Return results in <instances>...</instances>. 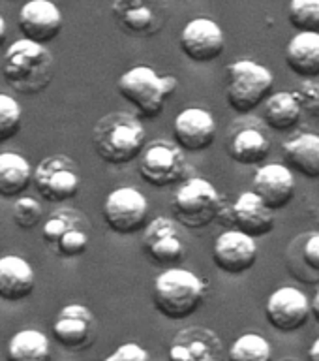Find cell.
<instances>
[{"mask_svg": "<svg viewBox=\"0 0 319 361\" xmlns=\"http://www.w3.org/2000/svg\"><path fill=\"white\" fill-rule=\"evenodd\" d=\"M179 81L173 75H160L151 66H134L118 78L117 90L132 104L139 118H156L163 104L175 94Z\"/></svg>", "mask_w": 319, "mask_h": 361, "instance_id": "4", "label": "cell"}, {"mask_svg": "<svg viewBox=\"0 0 319 361\" xmlns=\"http://www.w3.org/2000/svg\"><path fill=\"white\" fill-rule=\"evenodd\" d=\"M55 61L49 49L32 39L21 38L6 49L2 75L11 89L21 94H39L53 81Z\"/></svg>", "mask_w": 319, "mask_h": 361, "instance_id": "2", "label": "cell"}, {"mask_svg": "<svg viewBox=\"0 0 319 361\" xmlns=\"http://www.w3.org/2000/svg\"><path fill=\"white\" fill-rule=\"evenodd\" d=\"M225 47L224 30L208 17H196L180 32V51L196 64L216 61Z\"/></svg>", "mask_w": 319, "mask_h": 361, "instance_id": "14", "label": "cell"}, {"mask_svg": "<svg viewBox=\"0 0 319 361\" xmlns=\"http://www.w3.org/2000/svg\"><path fill=\"white\" fill-rule=\"evenodd\" d=\"M96 335V318L89 307L70 303L62 307L53 322V337L70 352L89 348Z\"/></svg>", "mask_w": 319, "mask_h": 361, "instance_id": "16", "label": "cell"}, {"mask_svg": "<svg viewBox=\"0 0 319 361\" xmlns=\"http://www.w3.org/2000/svg\"><path fill=\"white\" fill-rule=\"evenodd\" d=\"M111 13L118 27L135 38L160 34L169 17L165 0H113Z\"/></svg>", "mask_w": 319, "mask_h": 361, "instance_id": "11", "label": "cell"}, {"mask_svg": "<svg viewBox=\"0 0 319 361\" xmlns=\"http://www.w3.org/2000/svg\"><path fill=\"white\" fill-rule=\"evenodd\" d=\"M179 222L168 216H156L149 222L143 233V252L152 264L171 267L186 256L184 239Z\"/></svg>", "mask_w": 319, "mask_h": 361, "instance_id": "13", "label": "cell"}, {"mask_svg": "<svg viewBox=\"0 0 319 361\" xmlns=\"http://www.w3.org/2000/svg\"><path fill=\"white\" fill-rule=\"evenodd\" d=\"M301 256H303L304 265L310 271L319 273V233H312V235L306 237Z\"/></svg>", "mask_w": 319, "mask_h": 361, "instance_id": "35", "label": "cell"}, {"mask_svg": "<svg viewBox=\"0 0 319 361\" xmlns=\"http://www.w3.org/2000/svg\"><path fill=\"white\" fill-rule=\"evenodd\" d=\"M23 109L15 98L0 92V143L15 137L21 128Z\"/></svg>", "mask_w": 319, "mask_h": 361, "instance_id": "31", "label": "cell"}, {"mask_svg": "<svg viewBox=\"0 0 319 361\" xmlns=\"http://www.w3.org/2000/svg\"><path fill=\"white\" fill-rule=\"evenodd\" d=\"M101 214L109 230L118 235H132L149 226V202L137 188L120 186L107 194Z\"/></svg>", "mask_w": 319, "mask_h": 361, "instance_id": "9", "label": "cell"}, {"mask_svg": "<svg viewBox=\"0 0 319 361\" xmlns=\"http://www.w3.org/2000/svg\"><path fill=\"white\" fill-rule=\"evenodd\" d=\"M188 173L184 151L165 140L152 141L145 147L139 164V177L146 185L163 188L182 180Z\"/></svg>", "mask_w": 319, "mask_h": 361, "instance_id": "10", "label": "cell"}, {"mask_svg": "<svg viewBox=\"0 0 319 361\" xmlns=\"http://www.w3.org/2000/svg\"><path fill=\"white\" fill-rule=\"evenodd\" d=\"M8 361H51L49 338L38 329H23L8 341Z\"/></svg>", "mask_w": 319, "mask_h": 361, "instance_id": "28", "label": "cell"}, {"mask_svg": "<svg viewBox=\"0 0 319 361\" xmlns=\"http://www.w3.org/2000/svg\"><path fill=\"white\" fill-rule=\"evenodd\" d=\"M175 143L184 152H203L216 141V121L203 107H186L173 121Z\"/></svg>", "mask_w": 319, "mask_h": 361, "instance_id": "19", "label": "cell"}, {"mask_svg": "<svg viewBox=\"0 0 319 361\" xmlns=\"http://www.w3.org/2000/svg\"><path fill=\"white\" fill-rule=\"evenodd\" d=\"M295 177L286 164H267L254 173L252 190L270 211H282L295 197Z\"/></svg>", "mask_w": 319, "mask_h": 361, "instance_id": "20", "label": "cell"}, {"mask_svg": "<svg viewBox=\"0 0 319 361\" xmlns=\"http://www.w3.org/2000/svg\"><path fill=\"white\" fill-rule=\"evenodd\" d=\"M284 361H292V360H284Z\"/></svg>", "mask_w": 319, "mask_h": 361, "instance_id": "39", "label": "cell"}, {"mask_svg": "<svg viewBox=\"0 0 319 361\" xmlns=\"http://www.w3.org/2000/svg\"><path fill=\"white\" fill-rule=\"evenodd\" d=\"M231 222L237 226L235 230L258 239L269 235L275 230V211H270L263 200L254 190L241 192L235 203L230 209Z\"/></svg>", "mask_w": 319, "mask_h": 361, "instance_id": "21", "label": "cell"}, {"mask_svg": "<svg viewBox=\"0 0 319 361\" xmlns=\"http://www.w3.org/2000/svg\"><path fill=\"white\" fill-rule=\"evenodd\" d=\"M32 265L21 256H2L0 258V299L17 303L27 299L34 290Z\"/></svg>", "mask_w": 319, "mask_h": 361, "instance_id": "22", "label": "cell"}, {"mask_svg": "<svg viewBox=\"0 0 319 361\" xmlns=\"http://www.w3.org/2000/svg\"><path fill=\"white\" fill-rule=\"evenodd\" d=\"M286 166L306 179H319V135L303 132L297 137L282 143Z\"/></svg>", "mask_w": 319, "mask_h": 361, "instance_id": "24", "label": "cell"}, {"mask_svg": "<svg viewBox=\"0 0 319 361\" xmlns=\"http://www.w3.org/2000/svg\"><path fill=\"white\" fill-rule=\"evenodd\" d=\"M308 361H319V337L315 338L308 348Z\"/></svg>", "mask_w": 319, "mask_h": 361, "instance_id": "36", "label": "cell"}, {"mask_svg": "<svg viewBox=\"0 0 319 361\" xmlns=\"http://www.w3.org/2000/svg\"><path fill=\"white\" fill-rule=\"evenodd\" d=\"M64 17L58 6L51 0H28L21 6L17 16V27L23 38L36 44H49L61 34Z\"/></svg>", "mask_w": 319, "mask_h": 361, "instance_id": "18", "label": "cell"}, {"mask_svg": "<svg viewBox=\"0 0 319 361\" xmlns=\"http://www.w3.org/2000/svg\"><path fill=\"white\" fill-rule=\"evenodd\" d=\"M213 262L225 275H242L258 262V243L239 230H225L214 241Z\"/></svg>", "mask_w": 319, "mask_h": 361, "instance_id": "17", "label": "cell"}, {"mask_svg": "<svg viewBox=\"0 0 319 361\" xmlns=\"http://www.w3.org/2000/svg\"><path fill=\"white\" fill-rule=\"evenodd\" d=\"M312 309L310 299L295 286H282L270 293L265 303V318L273 329L280 333H295L308 324Z\"/></svg>", "mask_w": 319, "mask_h": 361, "instance_id": "12", "label": "cell"}, {"mask_svg": "<svg viewBox=\"0 0 319 361\" xmlns=\"http://www.w3.org/2000/svg\"><path fill=\"white\" fill-rule=\"evenodd\" d=\"M173 219L182 228L203 230L224 213V202L216 186L203 177H190L179 186L171 203Z\"/></svg>", "mask_w": 319, "mask_h": 361, "instance_id": "6", "label": "cell"}, {"mask_svg": "<svg viewBox=\"0 0 319 361\" xmlns=\"http://www.w3.org/2000/svg\"><path fill=\"white\" fill-rule=\"evenodd\" d=\"M227 106L239 115H246L263 106L270 96L275 75L269 68L250 59L231 62L227 70Z\"/></svg>", "mask_w": 319, "mask_h": 361, "instance_id": "5", "label": "cell"}, {"mask_svg": "<svg viewBox=\"0 0 319 361\" xmlns=\"http://www.w3.org/2000/svg\"><path fill=\"white\" fill-rule=\"evenodd\" d=\"M90 222L77 209H56L42 226V239L61 258H77L90 245Z\"/></svg>", "mask_w": 319, "mask_h": 361, "instance_id": "7", "label": "cell"}, {"mask_svg": "<svg viewBox=\"0 0 319 361\" xmlns=\"http://www.w3.org/2000/svg\"><path fill=\"white\" fill-rule=\"evenodd\" d=\"M207 282L194 271L168 267L152 284V305L168 320H186L207 299Z\"/></svg>", "mask_w": 319, "mask_h": 361, "instance_id": "3", "label": "cell"}, {"mask_svg": "<svg viewBox=\"0 0 319 361\" xmlns=\"http://www.w3.org/2000/svg\"><path fill=\"white\" fill-rule=\"evenodd\" d=\"M286 64L297 78H319V32H297L286 47Z\"/></svg>", "mask_w": 319, "mask_h": 361, "instance_id": "23", "label": "cell"}, {"mask_svg": "<svg viewBox=\"0 0 319 361\" xmlns=\"http://www.w3.org/2000/svg\"><path fill=\"white\" fill-rule=\"evenodd\" d=\"M44 216V207L36 197L19 196L11 209V219L21 230H32Z\"/></svg>", "mask_w": 319, "mask_h": 361, "instance_id": "32", "label": "cell"}, {"mask_svg": "<svg viewBox=\"0 0 319 361\" xmlns=\"http://www.w3.org/2000/svg\"><path fill=\"white\" fill-rule=\"evenodd\" d=\"M287 19L299 32H319V0H289Z\"/></svg>", "mask_w": 319, "mask_h": 361, "instance_id": "30", "label": "cell"}, {"mask_svg": "<svg viewBox=\"0 0 319 361\" xmlns=\"http://www.w3.org/2000/svg\"><path fill=\"white\" fill-rule=\"evenodd\" d=\"M32 185L45 202L62 203L77 196L81 173L73 158L51 154L34 168Z\"/></svg>", "mask_w": 319, "mask_h": 361, "instance_id": "8", "label": "cell"}, {"mask_svg": "<svg viewBox=\"0 0 319 361\" xmlns=\"http://www.w3.org/2000/svg\"><path fill=\"white\" fill-rule=\"evenodd\" d=\"M303 117V106L299 102L295 90L273 92L263 104V121L270 130L286 132L297 126Z\"/></svg>", "mask_w": 319, "mask_h": 361, "instance_id": "25", "label": "cell"}, {"mask_svg": "<svg viewBox=\"0 0 319 361\" xmlns=\"http://www.w3.org/2000/svg\"><path fill=\"white\" fill-rule=\"evenodd\" d=\"M101 361H151V354L141 344L124 343Z\"/></svg>", "mask_w": 319, "mask_h": 361, "instance_id": "34", "label": "cell"}, {"mask_svg": "<svg viewBox=\"0 0 319 361\" xmlns=\"http://www.w3.org/2000/svg\"><path fill=\"white\" fill-rule=\"evenodd\" d=\"M34 169L27 158L17 152L0 154V197H17L32 183Z\"/></svg>", "mask_w": 319, "mask_h": 361, "instance_id": "26", "label": "cell"}, {"mask_svg": "<svg viewBox=\"0 0 319 361\" xmlns=\"http://www.w3.org/2000/svg\"><path fill=\"white\" fill-rule=\"evenodd\" d=\"M303 111H308L312 115L319 113V83L315 79H303V85L295 89Z\"/></svg>", "mask_w": 319, "mask_h": 361, "instance_id": "33", "label": "cell"}, {"mask_svg": "<svg viewBox=\"0 0 319 361\" xmlns=\"http://www.w3.org/2000/svg\"><path fill=\"white\" fill-rule=\"evenodd\" d=\"M227 361H273V348L263 335L244 333L230 346Z\"/></svg>", "mask_w": 319, "mask_h": 361, "instance_id": "29", "label": "cell"}, {"mask_svg": "<svg viewBox=\"0 0 319 361\" xmlns=\"http://www.w3.org/2000/svg\"><path fill=\"white\" fill-rule=\"evenodd\" d=\"M230 157L241 166L263 164L270 152L269 137L258 128L239 130L230 141Z\"/></svg>", "mask_w": 319, "mask_h": 361, "instance_id": "27", "label": "cell"}, {"mask_svg": "<svg viewBox=\"0 0 319 361\" xmlns=\"http://www.w3.org/2000/svg\"><path fill=\"white\" fill-rule=\"evenodd\" d=\"M6 34H8V30H6V21L4 17L0 16V45L6 42Z\"/></svg>", "mask_w": 319, "mask_h": 361, "instance_id": "38", "label": "cell"}, {"mask_svg": "<svg viewBox=\"0 0 319 361\" xmlns=\"http://www.w3.org/2000/svg\"><path fill=\"white\" fill-rule=\"evenodd\" d=\"M146 147L145 126L137 115L107 113L92 128V149L109 166H126L141 157Z\"/></svg>", "mask_w": 319, "mask_h": 361, "instance_id": "1", "label": "cell"}, {"mask_svg": "<svg viewBox=\"0 0 319 361\" xmlns=\"http://www.w3.org/2000/svg\"><path fill=\"white\" fill-rule=\"evenodd\" d=\"M224 343L205 326H188L173 337L168 361H224Z\"/></svg>", "mask_w": 319, "mask_h": 361, "instance_id": "15", "label": "cell"}, {"mask_svg": "<svg viewBox=\"0 0 319 361\" xmlns=\"http://www.w3.org/2000/svg\"><path fill=\"white\" fill-rule=\"evenodd\" d=\"M310 309H312V316H314L315 322H318V324H319V290H318V292H315L314 299L310 301Z\"/></svg>", "mask_w": 319, "mask_h": 361, "instance_id": "37", "label": "cell"}]
</instances>
